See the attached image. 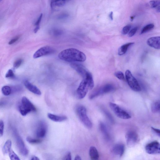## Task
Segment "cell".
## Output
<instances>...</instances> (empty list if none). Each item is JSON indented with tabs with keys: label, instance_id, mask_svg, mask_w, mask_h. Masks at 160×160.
<instances>
[{
	"label": "cell",
	"instance_id": "cell-1",
	"mask_svg": "<svg viewBox=\"0 0 160 160\" xmlns=\"http://www.w3.org/2000/svg\"><path fill=\"white\" fill-rule=\"evenodd\" d=\"M58 58L62 61L68 62H83L86 61L85 54L77 49L69 48L60 52Z\"/></svg>",
	"mask_w": 160,
	"mask_h": 160
},
{
	"label": "cell",
	"instance_id": "cell-2",
	"mask_svg": "<svg viewBox=\"0 0 160 160\" xmlns=\"http://www.w3.org/2000/svg\"><path fill=\"white\" fill-rule=\"evenodd\" d=\"M18 109L21 115L25 116L30 112L36 111V109L34 104L25 97H23L21 103L18 106Z\"/></svg>",
	"mask_w": 160,
	"mask_h": 160
},
{
	"label": "cell",
	"instance_id": "cell-3",
	"mask_svg": "<svg viewBox=\"0 0 160 160\" xmlns=\"http://www.w3.org/2000/svg\"><path fill=\"white\" fill-rule=\"evenodd\" d=\"M76 112L79 119L84 125L88 128H91L93 124L88 116L85 107L83 105L78 106L77 107Z\"/></svg>",
	"mask_w": 160,
	"mask_h": 160
},
{
	"label": "cell",
	"instance_id": "cell-4",
	"mask_svg": "<svg viewBox=\"0 0 160 160\" xmlns=\"http://www.w3.org/2000/svg\"><path fill=\"white\" fill-rule=\"evenodd\" d=\"M110 108L117 117L121 119H128L131 118L130 114L114 103H109Z\"/></svg>",
	"mask_w": 160,
	"mask_h": 160
},
{
	"label": "cell",
	"instance_id": "cell-5",
	"mask_svg": "<svg viewBox=\"0 0 160 160\" xmlns=\"http://www.w3.org/2000/svg\"><path fill=\"white\" fill-rule=\"evenodd\" d=\"M125 78L130 88L135 92H140L141 89L137 80L134 77L130 70L125 72Z\"/></svg>",
	"mask_w": 160,
	"mask_h": 160
},
{
	"label": "cell",
	"instance_id": "cell-6",
	"mask_svg": "<svg viewBox=\"0 0 160 160\" xmlns=\"http://www.w3.org/2000/svg\"><path fill=\"white\" fill-rule=\"evenodd\" d=\"M115 90L114 86L112 84H106L94 91L90 95L89 98L90 99H93L100 95L113 91Z\"/></svg>",
	"mask_w": 160,
	"mask_h": 160
},
{
	"label": "cell",
	"instance_id": "cell-7",
	"mask_svg": "<svg viewBox=\"0 0 160 160\" xmlns=\"http://www.w3.org/2000/svg\"><path fill=\"white\" fill-rule=\"evenodd\" d=\"M125 138L127 145L130 147L135 146L139 141L138 134L134 131L128 132L126 134Z\"/></svg>",
	"mask_w": 160,
	"mask_h": 160
},
{
	"label": "cell",
	"instance_id": "cell-8",
	"mask_svg": "<svg viewBox=\"0 0 160 160\" xmlns=\"http://www.w3.org/2000/svg\"><path fill=\"white\" fill-rule=\"evenodd\" d=\"M89 89L90 88L86 81L83 79L77 90V95L78 99H82L85 97Z\"/></svg>",
	"mask_w": 160,
	"mask_h": 160
},
{
	"label": "cell",
	"instance_id": "cell-9",
	"mask_svg": "<svg viewBox=\"0 0 160 160\" xmlns=\"http://www.w3.org/2000/svg\"><path fill=\"white\" fill-rule=\"evenodd\" d=\"M146 152L150 155L159 154L160 146L159 143L155 141L147 144L145 147Z\"/></svg>",
	"mask_w": 160,
	"mask_h": 160
},
{
	"label": "cell",
	"instance_id": "cell-10",
	"mask_svg": "<svg viewBox=\"0 0 160 160\" xmlns=\"http://www.w3.org/2000/svg\"><path fill=\"white\" fill-rule=\"evenodd\" d=\"M55 50L53 48L49 46H45L38 49L35 52L33 58H37L45 56L55 53Z\"/></svg>",
	"mask_w": 160,
	"mask_h": 160
},
{
	"label": "cell",
	"instance_id": "cell-11",
	"mask_svg": "<svg viewBox=\"0 0 160 160\" xmlns=\"http://www.w3.org/2000/svg\"><path fill=\"white\" fill-rule=\"evenodd\" d=\"M48 127L46 123L43 121L38 123L36 131L37 137L39 138L45 137L47 133Z\"/></svg>",
	"mask_w": 160,
	"mask_h": 160
},
{
	"label": "cell",
	"instance_id": "cell-12",
	"mask_svg": "<svg viewBox=\"0 0 160 160\" xmlns=\"http://www.w3.org/2000/svg\"><path fill=\"white\" fill-rule=\"evenodd\" d=\"M16 141L17 145L20 153L23 156H25L28 155L29 151L24 144L23 141L19 135L17 133Z\"/></svg>",
	"mask_w": 160,
	"mask_h": 160
},
{
	"label": "cell",
	"instance_id": "cell-13",
	"mask_svg": "<svg viewBox=\"0 0 160 160\" xmlns=\"http://www.w3.org/2000/svg\"><path fill=\"white\" fill-rule=\"evenodd\" d=\"M71 66L81 75L83 78H85L87 72H88L85 67L82 64L77 63H72L70 64Z\"/></svg>",
	"mask_w": 160,
	"mask_h": 160
},
{
	"label": "cell",
	"instance_id": "cell-14",
	"mask_svg": "<svg viewBox=\"0 0 160 160\" xmlns=\"http://www.w3.org/2000/svg\"><path fill=\"white\" fill-rule=\"evenodd\" d=\"M125 146L123 144H118L114 146L111 150L113 154L119 157H122L125 151Z\"/></svg>",
	"mask_w": 160,
	"mask_h": 160
},
{
	"label": "cell",
	"instance_id": "cell-15",
	"mask_svg": "<svg viewBox=\"0 0 160 160\" xmlns=\"http://www.w3.org/2000/svg\"><path fill=\"white\" fill-rule=\"evenodd\" d=\"M160 37L159 36L152 37L148 39L147 44L150 47L157 50H159Z\"/></svg>",
	"mask_w": 160,
	"mask_h": 160
},
{
	"label": "cell",
	"instance_id": "cell-16",
	"mask_svg": "<svg viewBox=\"0 0 160 160\" xmlns=\"http://www.w3.org/2000/svg\"><path fill=\"white\" fill-rule=\"evenodd\" d=\"M24 84L28 90L32 93L38 95H41V92L39 89L28 81H25L24 82Z\"/></svg>",
	"mask_w": 160,
	"mask_h": 160
},
{
	"label": "cell",
	"instance_id": "cell-17",
	"mask_svg": "<svg viewBox=\"0 0 160 160\" xmlns=\"http://www.w3.org/2000/svg\"><path fill=\"white\" fill-rule=\"evenodd\" d=\"M48 117L51 121L55 122H62L67 120V118L65 116H60L51 113H48Z\"/></svg>",
	"mask_w": 160,
	"mask_h": 160
},
{
	"label": "cell",
	"instance_id": "cell-18",
	"mask_svg": "<svg viewBox=\"0 0 160 160\" xmlns=\"http://www.w3.org/2000/svg\"><path fill=\"white\" fill-rule=\"evenodd\" d=\"M89 155L91 159L93 160H97L99 158V153L96 148L92 146L89 150Z\"/></svg>",
	"mask_w": 160,
	"mask_h": 160
},
{
	"label": "cell",
	"instance_id": "cell-19",
	"mask_svg": "<svg viewBox=\"0 0 160 160\" xmlns=\"http://www.w3.org/2000/svg\"><path fill=\"white\" fill-rule=\"evenodd\" d=\"M83 79H85L86 81L90 90H92L93 89L94 86V83L93 76L91 73L88 71L86 75L85 78Z\"/></svg>",
	"mask_w": 160,
	"mask_h": 160
},
{
	"label": "cell",
	"instance_id": "cell-20",
	"mask_svg": "<svg viewBox=\"0 0 160 160\" xmlns=\"http://www.w3.org/2000/svg\"><path fill=\"white\" fill-rule=\"evenodd\" d=\"M134 44V43H129L121 46L118 49V55H124L126 52L129 48Z\"/></svg>",
	"mask_w": 160,
	"mask_h": 160
},
{
	"label": "cell",
	"instance_id": "cell-21",
	"mask_svg": "<svg viewBox=\"0 0 160 160\" xmlns=\"http://www.w3.org/2000/svg\"><path fill=\"white\" fill-rule=\"evenodd\" d=\"M99 128L100 130L103 135L106 139H110V135H109L108 130H107L105 124L103 122H101L99 124Z\"/></svg>",
	"mask_w": 160,
	"mask_h": 160
},
{
	"label": "cell",
	"instance_id": "cell-22",
	"mask_svg": "<svg viewBox=\"0 0 160 160\" xmlns=\"http://www.w3.org/2000/svg\"><path fill=\"white\" fill-rule=\"evenodd\" d=\"M68 0H51V7H61L63 6Z\"/></svg>",
	"mask_w": 160,
	"mask_h": 160
},
{
	"label": "cell",
	"instance_id": "cell-23",
	"mask_svg": "<svg viewBox=\"0 0 160 160\" xmlns=\"http://www.w3.org/2000/svg\"><path fill=\"white\" fill-rule=\"evenodd\" d=\"M12 145V142L9 139L6 141L3 148V152L4 155L9 153L11 150Z\"/></svg>",
	"mask_w": 160,
	"mask_h": 160
},
{
	"label": "cell",
	"instance_id": "cell-24",
	"mask_svg": "<svg viewBox=\"0 0 160 160\" xmlns=\"http://www.w3.org/2000/svg\"><path fill=\"white\" fill-rule=\"evenodd\" d=\"M160 103L159 101H157L151 104V111L153 113H157L160 112Z\"/></svg>",
	"mask_w": 160,
	"mask_h": 160
},
{
	"label": "cell",
	"instance_id": "cell-25",
	"mask_svg": "<svg viewBox=\"0 0 160 160\" xmlns=\"http://www.w3.org/2000/svg\"><path fill=\"white\" fill-rule=\"evenodd\" d=\"M160 4L159 0L151 1L149 2V4L151 7L153 8H155L157 12L158 13L160 12Z\"/></svg>",
	"mask_w": 160,
	"mask_h": 160
},
{
	"label": "cell",
	"instance_id": "cell-26",
	"mask_svg": "<svg viewBox=\"0 0 160 160\" xmlns=\"http://www.w3.org/2000/svg\"><path fill=\"white\" fill-rule=\"evenodd\" d=\"M154 25L153 24H148L143 28L141 32V34H143L150 31L154 28Z\"/></svg>",
	"mask_w": 160,
	"mask_h": 160
},
{
	"label": "cell",
	"instance_id": "cell-27",
	"mask_svg": "<svg viewBox=\"0 0 160 160\" xmlns=\"http://www.w3.org/2000/svg\"><path fill=\"white\" fill-rule=\"evenodd\" d=\"M11 89L9 86H5L2 88V93L5 96L10 95L11 93Z\"/></svg>",
	"mask_w": 160,
	"mask_h": 160
},
{
	"label": "cell",
	"instance_id": "cell-28",
	"mask_svg": "<svg viewBox=\"0 0 160 160\" xmlns=\"http://www.w3.org/2000/svg\"><path fill=\"white\" fill-rule=\"evenodd\" d=\"M26 139L28 142L31 144H38L41 142V139H38V138H32L30 137H27Z\"/></svg>",
	"mask_w": 160,
	"mask_h": 160
},
{
	"label": "cell",
	"instance_id": "cell-29",
	"mask_svg": "<svg viewBox=\"0 0 160 160\" xmlns=\"http://www.w3.org/2000/svg\"><path fill=\"white\" fill-rule=\"evenodd\" d=\"M42 14H41L39 17L38 18V20H37L36 22L35 23V27L34 30V32L35 33H36L40 29V24L41 22V19H42Z\"/></svg>",
	"mask_w": 160,
	"mask_h": 160
},
{
	"label": "cell",
	"instance_id": "cell-30",
	"mask_svg": "<svg viewBox=\"0 0 160 160\" xmlns=\"http://www.w3.org/2000/svg\"><path fill=\"white\" fill-rule=\"evenodd\" d=\"M9 156L11 160H20V158L17 155L15 152L11 149L9 152Z\"/></svg>",
	"mask_w": 160,
	"mask_h": 160
},
{
	"label": "cell",
	"instance_id": "cell-31",
	"mask_svg": "<svg viewBox=\"0 0 160 160\" xmlns=\"http://www.w3.org/2000/svg\"><path fill=\"white\" fill-rule=\"evenodd\" d=\"M115 75L116 77L120 80H123L124 79V77L123 73L121 71L115 72Z\"/></svg>",
	"mask_w": 160,
	"mask_h": 160
},
{
	"label": "cell",
	"instance_id": "cell-32",
	"mask_svg": "<svg viewBox=\"0 0 160 160\" xmlns=\"http://www.w3.org/2000/svg\"><path fill=\"white\" fill-rule=\"evenodd\" d=\"M131 28V26L130 25H127L123 28L122 31L123 35H125L128 33Z\"/></svg>",
	"mask_w": 160,
	"mask_h": 160
},
{
	"label": "cell",
	"instance_id": "cell-33",
	"mask_svg": "<svg viewBox=\"0 0 160 160\" xmlns=\"http://www.w3.org/2000/svg\"><path fill=\"white\" fill-rule=\"evenodd\" d=\"M23 62L22 59H19L16 60L14 64V67L15 68H17L21 65Z\"/></svg>",
	"mask_w": 160,
	"mask_h": 160
},
{
	"label": "cell",
	"instance_id": "cell-34",
	"mask_svg": "<svg viewBox=\"0 0 160 160\" xmlns=\"http://www.w3.org/2000/svg\"><path fill=\"white\" fill-rule=\"evenodd\" d=\"M4 123L2 120H0V137L3 135L4 130Z\"/></svg>",
	"mask_w": 160,
	"mask_h": 160
},
{
	"label": "cell",
	"instance_id": "cell-35",
	"mask_svg": "<svg viewBox=\"0 0 160 160\" xmlns=\"http://www.w3.org/2000/svg\"><path fill=\"white\" fill-rule=\"evenodd\" d=\"M14 76V74L11 70H9L5 75L6 77L7 78H13Z\"/></svg>",
	"mask_w": 160,
	"mask_h": 160
},
{
	"label": "cell",
	"instance_id": "cell-36",
	"mask_svg": "<svg viewBox=\"0 0 160 160\" xmlns=\"http://www.w3.org/2000/svg\"><path fill=\"white\" fill-rule=\"evenodd\" d=\"M137 30V28L135 27L133 29H132L130 31V32H129L128 34V36L129 37H132L134 35Z\"/></svg>",
	"mask_w": 160,
	"mask_h": 160
},
{
	"label": "cell",
	"instance_id": "cell-37",
	"mask_svg": "<svg viewBox=\"0 0 160 160\" xmlns=\"http://www.w3.org/2000/svg\"><path fill=\"white\" fill-rule=\"evenodd\" d=\"M71 155L70 152H69L67 154L64 158V160H71Z\"/></svg>",
	"mask_w": 160,
	"mask_h": 160
},
{
	"label": "cell",
	"instance_id": "cell-38",
	"mask_svg": "<svg viewBox=\"0 0 160 160\" xmlns=\"http://www.w3.org/2000/svg\"><path fill=\"white\" fill-rule=\"evenodd\" d=\"M151 128L152 130H153L154 132H155L157 135H158L159 137L160 136V132L159 129H156L154 127H151Z\"/></svg>",
	"mask_w": 160,
	"mask_h": 160
},
{
	"label": "cell",
	"instance_id": "cell-39",
	"mask_svg": "<svg viewBox=\"0 0 160 160\" xmlns=\"http://www.w3.org/2000/svg\"><path fill=\"white\" fill-rule=\"evenodd\" d=\"M19 37L18 36L15 37V38L12 39L11 41L9 42V44L10 45V44L14 43L15 42H16V41H17L19 39Z\"/></svg>",
	"mask_w": 160,
	"mask_h": 160
},
{
	"label": "cell",
	"instance_id": "cell-40",
	"mask_svg": "<svg viewBox=\"0 0 160 160\" xmlns=\"http://www.w3.org/2000/svg\"><path fill=\"white\" fill-rule=\"evenodd\" d=\"M81 159H81V156H80L79 155H76V156L75 157V160H81Z\"/></svg>",
	"mask_w": 160,
	"mask_h": 160
},
{
	"label": "cell",
	"instance_id": "cell-41",
	"mask_svg": "<svg viewBox=\"0 0 160 160\" xmlns=\"http://www.w3.org/2000/svg\"><path fill=\"white\" fill-rule=\"evenodd\" d=\"M109 17L110 19L112 21L113 20V12H111L109 15Z\"/></svg>",
	"mask_w": 160,
	"mask_h": 160
},
{
	"label": "cell",
	"instance_id": "cell-42",
	"mask_svg": "<svg viewBox=\"0 0 160 160\" xmlns=\"http://www.w3.org/2000/svg\"><path fill=\"white\" fill-rule=\"evenodd\" d=\"M31 160H39V159L38 157H37L34 156L32 157L31 159Z\"/></svg>",
	"mask_w": 160,
	"mask_h": 160
},
{
	"label": "cell",
	"instance_id": "cell-43",
	"mask_svg": "<svg viewBox=\"0 0 160 160\" xmlns=\"http://www.w3.org/2000/svg\"><path fill=\"white\" fill-rule=\"evenodd\" d=\"M134 18V17L133 16L131 17L130 18L131 20L132 21H133Z\"/></svg>",
	"mask_w": 160,
	"mask_h": 160
}]
</instances>
